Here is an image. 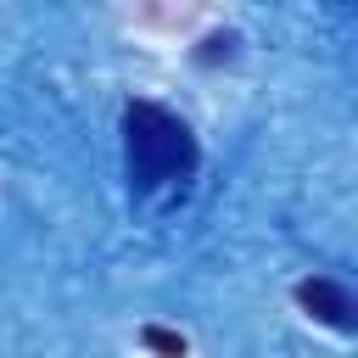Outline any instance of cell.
<instances>
[{
    "instance_id": "1",
    "label": "cell",
    "mask_w": 358,
    "mask_h": 358,
    "mask_svg": "<svg viewBox=\"0 0 358 358\" xmlns=\"http://www.w3.org/2000/svg\"><path fill=\"white\" fill-rule=\"evenodd\" d=\"M201 162V145L190 134V123L157 101H129L123 106V173H129V196L145 201L168 185H185Z\"/></svg>"
},
{
    "instance_id": "2",
    "label": "cell",
    "mask_w": 358,
    "mask_h": 358,
    "mask_svg": "<svg viewBox=\"0 0 358 358\" xmlns=\"http://www.w3.org/2000/svg\"><path fill=\"white\" fill-rule=\"evenodd\" d=\"M291 302H296L313 324H324V330H336V336H352V330H358V302H352V291H347L341 280H330V274L296 280V285H291Z\"/></svg>"
},
{
    "instance_id": "4",
    "label": "cell",
    "mask_w": 358,
    "mask_h": 358,
    "mask_svg": "<svg viewBox=\"0 0 358 358\" xmlns=\"http://www.w3.org/2000/svg\"><path fill=\"white\" fill-rule=\"evenodd\" d=\"M140 347H157V352H185L190 341H185V336H173V330H157V324H145V330H140Z\"/></svg>"
},
{
    "instance_id": "3",
    "label": "cell",
    "mask_w": 358,
    "mask_h": 358,
    "mask_svg": "<svg viewBox=\"0 0 358 358\" xmlns=\"http://www.w3.org/2000/svg\"><path fill=\"white\" fill-rule=\"evenodd\" d=\"M235 45H241V39H235L229 28H224V34H207V39L196 45V62H201V67H218V62H235Z\"/></svg>"
}]
</instances>
